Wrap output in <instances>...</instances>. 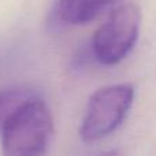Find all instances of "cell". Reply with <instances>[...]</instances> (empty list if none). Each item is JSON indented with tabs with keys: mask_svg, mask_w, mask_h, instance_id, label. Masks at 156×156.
Here are the masks:
<instances>
[{
	"mask_svg": "<svg viewBox=\"0 0 156 156\" xmlns=\"http://www.w3.org/2000/svg\"><path fill=\"white\" fill-rule=\"evenodd\" d=\"M38 96L33 89L26 86H11L0 89V133L10 118L29 100Z\"/></svg>",
	"mask_w": 156,
	"mask_h": 156,
	"instance_id": "5",
	"label": "cell"
},
{
	"mask_svg": "<svg viewBox=\"0 0 156 156\" xmlns=\"http://www.w3.org/2000/svg\"><path fill=\"white\" fill-rule=\"evenodd\" d=\"M119 0H59L56 14L67 25H85Z\"/></svg>",
	"mask_w": 156,
	"mask_h": 156,
	"instance_id": "4",
	"label": "cell"
},
{
	"mask_svg": "<svg viewBox=\"0 0 156 156\" xmlns=\"http://www.w3.org/2000/svg\"><path fill=\"white\" fill-rule=\"evenodd\" d=\"M141 19V10L134 3L114 8L93 33L90 47L94 59L103 66L121 63L137 44Z\"/></svg>",
	"mask_w": 156,
	"mask_h": 156,
	"instance_id": "2",
	"label": "cell"
},
{
	"mask_svg": "<svg viewBox=\"0 0 156 156\" xmlns=\"http://www.w3.org/2000/svg\"><path fill=\"white\" fill-rule=\"evenodd\" d=\"M96 156H119V152L116 149H111V151H105V152H101V154L96 155Z\"/></svg>",
	"mask_w": 156,
	"mask_h": 156,
	"instance_id": "6",
	"label": "cell"
},
{
	"mask_svg": "<svg viewBox=\"0 0 156 156\" xmlns=\"http://www.w3.org/2000/svg\"><path fill=\"white\" fill-rule=\"evenodd\" d=\"M134 93L132 83H115L93 92L80 126L81 140L90 144L112 134L126 119Z\"/></svg>",
	"mask_w": 156,
	"mask_h": 156,
	"instance_id": "3",
	"label": "cell"
},
{
	"mask_svg": "<svg viewBox=\"0 0 156 156\" xmlns=\"http://www.w3.org/2000/svg\"><path fill=\"white\" fill-rule=\"evenodd\" d=\"M54 116L38 96L25 103L2 130L3 156H45L54 137Z\"/></svg>",
	"mask_w": 156,
	"mask_h": 156,
	"instance_id": "1",
	"label": "cell"
}]
</instances>
